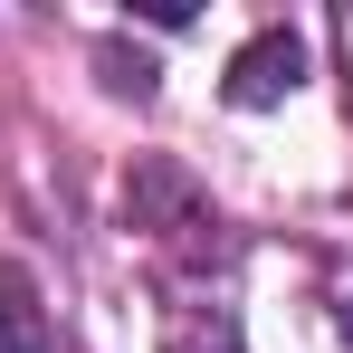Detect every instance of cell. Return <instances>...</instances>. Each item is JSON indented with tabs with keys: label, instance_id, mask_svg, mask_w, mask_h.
Wrapping results in <instances>:
<instances>
[{
	"label": "cell",
	"instance_id": "277c9868",
	"mask_svg": "<svg viewBox=\"0 0 353 353\" xmlns=\"http://www.w3.org/2000/svg\"><path fill=\"white\" fill-rule=\"evenodd\" d=\"M344 344H353V305H344Z\"/></svg>",
	"mask_w": 353,
	"mask_h": 353
},
{
	"label": "cell",
	"instance_id": "6da1fadb",
	"mask_svg": "<svg viewBox=\"0 0 353 353\" xmlns=\"http://www.w3.org/2000/svg\"><path fill=\"white\" fill-rule=\"evenodd\" d=\"M296 86H305V39H296V29H258L230 58V105H248V115H258V105H287Z\"/></svg>",
	"mask_w": 353,
	"mask_h": 353
},
{
	"label": "cell",
	"instance_id": "7a4b0ae2",
	"mask_svg": "<svg viewBox=\"0 0 353 353\" xmlns=\"http://www.w3.org/2000/svg\"><path fill=\"white\" fill-rule=\"evenodd\" d=\"M0 353H48V325H39V296L19 268H0Z\"/></svg>",
	"mask_w": 353,
	"mask_h": 353
},
{
	"label": "cell",
	"instance_id": "3957f363",
	"mask_svg": "<svg viewBox=\"0 0 353 353\" xmlns=\"http://www.w3.org/2000/svg\"><path fill=\"white\" fill-rule=\"evenodd\" d=\"M105 77H115L124 96H153V58H134V48H115V39H105Z\"/></svg>",
	"mask_w": 353,
	"mask_h": 353
}]
</instances>
